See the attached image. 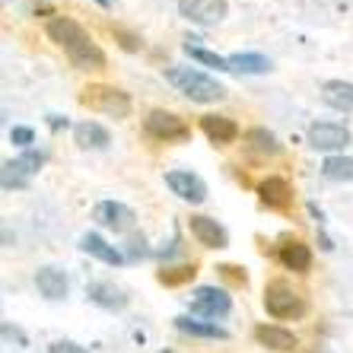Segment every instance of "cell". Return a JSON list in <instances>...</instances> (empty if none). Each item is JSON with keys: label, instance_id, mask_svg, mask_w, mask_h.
Listing matches in <instances>:
<instances>
[{"label": "cell", "instance_id": "4fadbf2b", "mask_svg": "<svg viewBox=\"0 0 353 353\" xmlns=\"http://www.w3.org/2000/svg\"><path fill=\"white\" fill-rule=\"evenodd\" d=\"M188 230H191V236H194L204 248H226V245H230V232L223 230L214 216L194 214L188 220Z\"/></svg>", "mask_w": 353, "mask_h": 353}, {"label": "cell", "instance_id": "2e32d148", "mask_svg": "<svg viewBox=\"0 0 353 353\" xmlns=\"http://www.w3.org/2000/svg\"><path fill=\"white\" fill-rule=\"evenodd\" d=\"M201 131L216 147H226V143H236L239 140V124L226 115H204L201 118Z\"/></svg>", "mask_w": 353, "mask_h": 353}, {"label": "cell", "instance_id": "4dcf8cb0", "mask_svg": "<svg viewBox=\"0 0 353 353\" xmlns=\"http://www.w3.org/2000/svg\"><path fill=\"white\" fill-rule=\"evenodd\" d=\"M96 3H99V7H108V3H112V0H96Z\"/></svg>", "mask_w": 353, "mask_h": 353}, {"label": "cell", "instance_id": "5b68a950", "mask_svg": "<svg viewBox=\"0 0 353 353\" xmlns=\"http://www.w3.org/2000/svg\"><path fill=\"white\" fill-rule=\"evenodd\" d=\"M305 140H309V147L319 150V153L337 157V153H344V147L350 143V131H347L344 124H334V121H315V124H309Z\"/></svg>", "mask_w": 353, "mask_h": 353}, {"label": "cell", "instance_id": "30bf717a", "mask_svg": "<svg viewBox=\"0 0 353 353\" xmlns=\"http://www.w3.org/2000/svg\"><path fill=\"white\" fill-rule=\"evenodd\" d=\"M92 220L112 232H131L134 223H137V214L128 204H121V201H99L92 207Z\"/></svg>", "mask_w": 353, "mask_h": 353}, {"label": "cell", "instance_id": "f1b7e54d", "mask_svg": "<svg viewBox=\"0 0 353 353\" xmlns=\"http://www.w3.org/2000/svg\"><path fill=\"white\" fill-rule=\"evenodd\" d=\"M48 353H90L86 347L74 344V341H54V344L48 347Z\"/></svg>", "mask_w": 353, "mask_h": 353}, {"label": "cell", "instance_id": "d4e9b609", "mask_svg": "<svg viewBox=\"0 0 353 353\" xmlns=\"http://www.w3.org/2000/svg\"><path fill=\"white\" fill-rule=\"evenodd\" d=\"M321 175L331 181H353V157H344V153L328 157L321 163Z\"/></svg>", "mask_w": 353, "mask_h": 353}, {"label": "cell", "instance_id": "f546056e", "mask_svg": "<svg viewBox=\"0 0 353 353\" xmlns=\"http://www.w3.org/2000/svg\"><path fill=\"white\" fill-rule=\"evenodd\" d=\"M220 271H223V277H230V280H236V283H242V287H245V280H248L245 268H236V264H223Z\"/></svg>", "mask_w": 353, "mask_h": 353}, {"label": "cell", "instance_id": "52a82bcc", "mask_svg": "<svg viewBox=\"0 0 353 353\" xmlns=\"http://www.w3.org/2000/svg\"><path fill=\"white\" fill-rule=\"evenodd\" d=\"M45 165V153L41 150H23L17 159L3 163V188H26L29 179Z\"/></svg>", "mask_w": 353, "mask_h": 353}, {"label": "cell", "instance_id": "9c48e42d", "mask_svg": "<svg viewBox=\"0 0 353 353\" xmlns=\"http://www.w3.org/2000/svg\"><path fill=\"white\" fill-rule=\"evenodd\" d=\"M230 3L226 0H179V17L194 26H216L226 19Z\"/></svg>", "mask_w": 353, "mask_h": 353}, {"label": "cell", "instance_id": "7a4b0ae2", "mask_svg": "<svg viewBox=\"0 0 353 353\" xmlns=\"http://www.w3.org/2000/svg\"><path fill=\"white\" fill-rule=\"evenodd\" d=\"M163 77L181 96H188L191 102H201V105L226 99V86L220 80H214V77H207L204 70H197V67H165Z\"/></svg>", "mask_w": 353, "mask_h": 353}, {"label": "cell", "instance_id": "484cf974", "mask_svg": "<svg viewBox=\"0 0 353 353\" xmlns=\"http://www.w3.org/2000/svg\"><path fill=\"white\" fill-rule=\"evenodd\" d=\"M197 39H188V45H185V54H188L191 61H197V64H207V67H216V70H230V58H220L216 51H207L201 48V45H194Z\"/></svg>", "mask_w": 353, "mask_h": 353}, {"label": "cell", "instance_id": "8fae6325", "mask_svg": "<svg viewBox=\"0 0 353 353\" xmlns=\"http://www.w3.org/2000/svg\"><path fill=\"white\" fill-rule=\"evenodd\" d=\"M165 185L172 194H179L185 204H204L207 201V185L201 175L188 172V169H172V172H165Z\"/></svg>", "mask_w": 353, "mask_h": 353}, {"label": "cell", "instance_id": "3957f363", "mask_svg": "<svg viewBox=\"0 0 353 353\" xmlns=\"http://www.w3.org/2000/svg\"><path fill=\"white\" fill-rule=\"evenodd\" d=\"M80 102L90 105L92 112H102L108 118H128L131 115V96L118 86H105V83H90L80 92Z\"/></svg>", "mask_w": 353, "mask_h": 353}, {"label": "cell", "instance_id": "ac0fdd59", "mask_svg": "<svg viewBox=\"0 0 353 353\" xmlns=\"http://www.w3.org/2000/svg\"><path fill=\"white\" fill-rule=\"evenodd\" d=\"M74 143L80 150H105L112 143V134L99 121H80L74 124Z\"/></svg>", "mask_w": 353, "mask_h": 353}, {"label": "cell", "instance_id": "9a60e30c", "mask_svg": "<svg viewBox=\"0 0 353 353\" xmlns=\"http://www.w3.org/2000/svg\"><path fill=\"white\" fill-rule=\"evenodd\" d=\"M35 287H39V293L45 296V299L61 303V299H67V293H70V280H67V274L61 271V268H39V271H35Z\"/></svg>", "mask_w": 353, "mask_h": 353}, {"label": "cell", "instance_id": "ba28073f", "mask_svg": "<svg viewBox=\"0 0 353 353\" xmlns=\"http://www.w3.org/2000/svg\"><path fill=\"white\" fill-rule=\"evenodd\" d=\"M232 309V296L220 287H197L191 293V315L201 319H223Z\"/></svg>", "mask_w": 353, "mask_h": 353}, {"label": "cell", "instance_id": "83f0119b", "mask_svg": "<svg viewBox=\"0 0 353 353\" xmlns=\"http://www.w3.org/2000/svg\"><path fill=\"white\" fill-rule=\"evenodd\" d=\"M10 140H13L17 147H23V150H32L35 131H32V128H23V124H17V128H10Z\"/></svg>", "mask_w": 353, "mask_h": 353}, {"label": "cell", "instance_id": "603a6c76", "mask_svg": "<svg viewBox=\"0 0 353 353\" xmlns=\"http://www.w3.org/2000/svg\"><path fill=\"white\" fill-rule=\"evenodd\" d=\"M230 70H236V74H268L271 70V58H264L258 51L230 54Z\"/></svg>", "mask_w": 353, "mask_h": 353}, {"label": "cell", "instance_id": "5bb4252c", "mask_svg": "<svg viewBox=\"0 0 353 353\" xmlns=\"http://www.w3.org/2000/svg\"><path fill=\"white\" fill-rule=\"evenodd\" d=\"M277 258L287 271H296V274L312 271V248L305 245L303 239H283L277 248Z\"/></svg>", "mask_w": 353, "mask_h": 353}, {"label": "cell", "instance_id": "44dd1931", "mask_svg": "<svg viewBox=\"0 0 353 353\" xmlns=\"http://www.w3.org/2000/svg\"><path fill=\"white\" fill-rule=\"evenodd\" d=\"M80 248L86 252V255L96 258V261H102V264H121V261H124L121 248L108 245V242L99 236V232H86V236L80 239Z\"/></svg>", "mask_w": 353, "mask_h": 353}, {"label": "cell", "instance_id": "7402d4cb", "mask_svg": "<svg viewBox=\"0 0 353 353\" xmlns=\"http://www.w3.org/2000/svg\"><path fill=\"white\" fill-rule=\"evenodd\" d=\"M245 147L255 153V157H277L280 153V143L277 137H274L271 131H264V128H252V131H245Z\"/></svg>", "mask_w": 353, "mask_h": 353}, {"label": "cell", "instance_id": "e0dca14e", "mask_svg": "<svg viewBox=\"0 0 353 353\" xmlns=\"http://www.w3.org/2000/svg\"><path fill=\"white\" fill-rule=\"evenodd\" d=\"M255 341L261 347H268V350H277V353H290L299 347V341H296L293 331L280 328V325H258L255 328Z\"/></svg>", "mask_w": 353, "mask_h": 353}, {"label": "cell", "instance_id": "ffe728a7", "mask_svg": "<svg viewBox=\"0 0 353 353\" xmlns=\"http://www.w3.org/2000/svg\"><path fill=\"white\" fill-rule=\"evenodd\" d=\"M86 296H90V303L102 305V309H124L128 305V296L124 290H118L115 283H108V280H96L86 287Z\"/></svg>", "mask_w": 353, "mask_h": 353}, {"label": "cell", "instance_id": "4316f807", "mask_svg": "<svg viewBox=\"0 0 353 353\" xmlns=\"http://www.w3.org/2000/svg\"><path fill=\"white\" fill-rule=\"evenodd\" d=\"M194 274H197L194 261L181 264V268H165V271H159V283H165V287H179V283H188Z\"/></svg>", "mask_w": 353, "mask_h": 353}, {"label": "cell", "instance_id": "7c38bea8", "mask_svg": "<svg viewBox=\"0 0 353 353\" xmlns=\"http://www.w3.org/2000/svg\"><path fill=\"white\" fill-rule=\"evenodd\" d=\"M258 201L271 210H290L293 204V188H290L287 179L280 175H268V179L258 181Z\"/></svg>", "mask_w": 353, "mask_h": 353}, {"label": "cell", "instance_id": "cb8c5ba5", "mask_svg": "<svg viewBox=\"0 0 353 353\" xmlns=\"http://www.w3.org/2000/svg\"><path fill=\"white\" fill-rule=\"evenodd\" d=\"M175 328L185 331V334H191V337H216V341L226 337L223 328H216V325H210V321H197V319H191V315H179V319H175Z\"/></svg>", "mask_w": 353, "mask_h": 353}, {"label": "cell", "instance_id": "277c9868", "mask_svg": "<svg viewBox=\"0 0 353 353\" xmlns=\"http://www.w3.org/2000/svg\"><path fill=\"white\" fill-rule=\"evenodd\" d=\"M264 309H268L271 319L290 321L305 312V299L299 290L290 287L287 280H271V283L264 287Z\"/></svg>", "mask_w": 353, "mask_h": 353}, {"label": "cell", "instance_id": "6da1fadb", "mask_svg": "<svg viewBox=\"0 0 353 353\" xmlns=\"http://www.w3.org/2000/svg\"><path fill=\"white\" fill-rule=\"evenodd\" d=\"M45 32H48V39L64 51L67 61H70L77 70H102V67H105V51L99 48V41L92 39L77 19L54 17L48 26H45Z\"/></svg>", "mask_w": 353, "mask_h": 353}, {"label": "cell", "instance_id": "d6986e66", "mask_svg": "<svg viewBox=\"0 0 353 353\" xmlns=\"http://www.w3.org/2000/svg\"><path fill=\"white\" fill-rule=\"evenodd\" d=\"M321 102H325L328 108H334V112L350 115V112H353V83H347V80H325V86H321Z\"/></svg>", "mask_w": 353, "mask_h": 353}, {"label": "cell", "instance_id": "8992f818", "mask_svg": "<svg viewBox=\"0 0 353 353\" xmlns=\"http://www.w3.org/2000/svg\"><path fill=\"white\" fill-rule=\"evenodd\" d=\"M143 131L153 140H165V143L191 137V128L185 124V118H179L175 112H165V108H153V112L143 118Z\"/></svg>", "mask_w": 353, "mask_h": 353}]
</instances>
